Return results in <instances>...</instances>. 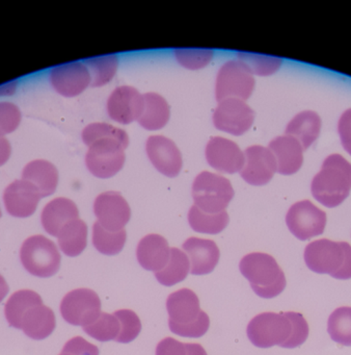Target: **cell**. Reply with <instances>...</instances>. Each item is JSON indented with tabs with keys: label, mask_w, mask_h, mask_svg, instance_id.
Returning a JSON list of instances; mask_svg holds the SVG:
<instances>
[{
	"label": "cell",
	"mask_w": 351,
	"mask_h": 355,
	"mask_svg": "<svg viewBox=\"0 0 351 355\" xmlns=\"http://www.w3.org/2000/svg\"><path fill=\"white\" fill-rule=\"evenodd\" d=\"M247 336L258 348H296L309 336V325L301 313H262L251 319L247 325Z\"/></svg>",
	"instance_id": "cell-1"
},
{
	"label": "cell",
	"mask_w": 351,
	"mask_h": 355,
	"mask_svg": "<svg viewBox=\"0 0 351 355\" xmlns=\"http://www.w3.org/2000/svg\"><path fill=\"white\" fill-rule=\"evenodd\" d=\"M166 309L168 327L177 336L197 338L209 329V317L199 307L197 294L189 288L172 293L166 300Z\"/></svg>",
	"instance_id": "cell-2"
},
{
	"label": "cell",
	"mask_w": 351,
	"mask_h": 355,
	"mask_svg": "<svg viewBox=\"0 0 351 355\" xmlns=\"http://www.w3.org/2000/svg\"><path fill=\"white\" fill-rule=\"evenodd\" d=\"M351 190V164L340 155H332L323 162L311 184L312 195L326 207H336L348 197Z\"/></svg>",
	"instance_id": "cell-3"
},
{
	"label": "cell",
	"mask_w": 351,
	"mask_h": 355,
	"mask_svg": "<svg viewBox=\"0 0 351 355\" xmlns=\"http://www.w3.org/2000/svg\"><path fill=\"white\" fill-rule=\"evenodd\" d=\"M305 263L311 271L336 279H351V246L327 239L314 241L305 249Z\"/></svg>",
	"instance_id": "cell-4"
},
{
	"label": "cell",
	"mask_w": 351,
	"mask_h": 355,
	"mask_svg": "<svg viewBox=\"0 0 351 355\" xmlns=\"http://www.w3.org/2000/svg\"><path fill=\"white\" fill-rule=\"evenodd\" d=\"M241 274L249 280L253 292L261 298L271 299L286 288V276L276 259L267 253L245 255L239 265Z\"/></svg>",
	"instance_id": "cell-5"
},
{
	"label": "cell",
	"mask_w": 351,
	"mask_h": 355,
	"mask_svg": "<svg viewBox=\"0 0 351 355\" xmlns=\"http://www.w3.org/2000/svg\"><path fill=\"white\" fill-rule=\"evenodd\" d=\"M129 140L118 137H104L89 145L85 155V165L96 178H109L124 167L125 149Z\"/></svg>",
	"instance_id": "cell-6"
},
{
	"label": "cell",
	"mask_w": 351,
	"mask_h": 355,
	"mask_svg": "<svg viewBox=\"0 0 351 355\" xmlns=\"http://www.w3.org/2000/svg\"><path fill=\"white\" fill-rule=\"evenodd\" d=\"M20 261L31 275L47 278L57 273L62 257L51 240L42 234H35L23 242L20 248Z\"/></svg>",
	"instance_id": "cell-7"
},
{
	"label": "cell",
	"mask_w": 351,
	"mask_h": 355,
	"mask_svg": "<svg viewBox=\"0 0 351 355\" xmlns=\"http://www.w3.org/2000/svg\"><path fill=\"white\" fill-rule=\"evenodd\" d=\"M195 205L204 213H222L234 197V190L228 178L204 171L192 184Z\"/></svg>",
	"instance_id": "cell-8"
},
{
	"label": "cell",
	"mask_w": 351,
	"mask_h": 355,
	"mask_svg": "<svg viewBox=\"0 0 351 355\" xmlns=\"http://www.w3.org/2000/svg\"><path fill=\"white\" fill-rule=\"evenodd\" d=\"M60 315L66 323L74 326L91 325L99 318L101 300L97 293L89 288H76L62 298Z\"/></svg>",
	"instance_id": "cell-9"
},
{
	"label": "cell",
	"mask_w": 351,
	"mask_h": 355,
	"mask_svg": "<svg viewBox=\"0 0 351 355\" xmlns=\"http://www.w3.org/2000/svg\"><path fill=\"white\" fill-rule=\"evenodd\" d=\"M255 84V78L240 62H226L216 76V99L219 103L228 98L246 101L251 97Z\"/></svg>",
	"instance_id": "cell-10"
},
{
	"label": "cell",
	"mask_w": 351,
	"mask_h": 355,
	"mask_svg": "<svg viewBox=\"0 0 351 355\" xmlns=\"http://www.w3.org/2000/svg\"><path fill=\"white\" fill-rule=\"evenodd\" d=\"M286 223L293 236L307 241L323 234L326 214L309 200L299 201L289 209Z\"/></svg>",
	"instance_id": "cell-11"
},
{
	"label": "cell",
	"mask_w": 351,
	"mask_h": 355,
	"mask_svg": "<svg viewBox=\"0 0 351 355\" xmlns=\"http://www.w3.org/2000/svg\"><path fill=\"white\" fill-rule=\"evenodd\" d=\"M255 112L241 99L228 98L220 101L213 114V123L217 130L233 136L245 134L253 125Z\"/></svg>",
	"instance_id": "cell-12"
},
{
	"label": "cell",
	"mask_w": 351,
	"mask_h": 355,
	"mask_svg": "<svg viewBox=\"0 0 351 355\" xmlns=\"http://www.w3.org/2000/svg\"><path fill=\"white\" fill-rule=\"evenodd\" d=\"M93 213L98 223L108 232L124 230L131 217V209L124 197L118 192H104L93 202Z\"/></svg>",
	"instance_id": "cell-13"
},
{
	"label": "cell",
	"mask_w": 351,
	"mask_h": 355,
	"mask_svg": "<svg viewBox=\"0 0 351 355\" xmlns=\"http://www.w3.org/2000/svg\"><path fill=\"white\" fill-rule=\"evenodd\" d=\"M276 172V161L269 148L253 145L244 153V166L240 171L241 178L251 186L268 184Z\"/></svg>",
	"instance_id": "cell-14"
},
{
	"label": "cell",
	"mask_w": 351,
	"mask_h": 355,
	"mask_svg": "<svg viewBox=\"0 0 351 355\" xmlns=\"http://www.w3.org/2000/svg\"><path fill=\"white\" fill-rule=\"evenodd\" d=\"M50 83L58 94L75 97L91 85V76L84 64L73 62L52 68Z\"/></svg>",
	"instance_id": "cell-15"
},
{
	"label": "cell",
	"mask_w": 351,
	"mask_h": 355,
	"mask_svg": "<svg viewBox=\"0 0 351 355\" xmlns=\"http://www.w3.org/2000/svg\"><path fill=\"white\" fill-rule=\"evenodd\" d=\"M147 157L154 167L168 178H176L182 169L181 151L170 139L163 136H152L145 144Z\"/></svg>",
	"instance_id": "cell-16"
},
{
	"label": "cell",
	"mask_w": 351,
	"mask_h": 355,
	"mask_svg": "<svg viewBox=\"0 0 351 355\" xmlns=\"http://www.w3.org/2000/svg\"><path fill=\"white\" fill-rule=\"evenodd\" d=\"M143 111V96L137 89L122 86L114 89L107 101L110 119L120 124L138 120Z\"/></svg>",
	"instance_id": "cell-17"
},
{
	"label": "cell",
	"mask_w": 351,
	"mask_h": 355,
	"mask_svg": "<svg viewBox=\"0 0 351 355\" xmlns=\"http://www.w3.org/2000/svg\"><path fill=\"white\" fill-rule=\"evenodd\" d=\"M206 159L213 169L226 173H236L244 166V153L228 139L213 137L206 146Z\"/></svg>",
	"instance_id": "cell-18"
},
{
	"label": "cell",
	"mask_w": 351,
	"mask_h": 355,
	"mask_svg": "<svg viewBox=\"0 0 351 355\" xmlns=\"http://www.w3.org/2000/svg\"><path fill=\"white\" fill-rule=\"evenodd\" d=\"M41 198L39 191L24 180H15L3 192L6 211L16 218H28L33 215Z\"/></svg>",
	"instance_id": "cell-19"
},
{
	"label": "cell",
	"mask_w": 351,
	"mask_h": 355,
	"mask_svg": "<svg viewBox=\"0 0 351 355\" xmlns=\"http://www.w3.org/2000/svg\"><path fill=\"white\" fill-rule=\"evenodd\" d=\"M182 247L189 257L192 275H206L215 269L220 257L215 242L192 236L187 239Z\"/></svg>",
	"instance_id": "cell-20"
},
{
	"label": "cell",
	"mask_w": 351,
	"mask_h": 355,
	"mask_svg": "<svg viewBox=\"0 0 351 355\" xmlns=\"http://www.w3.org/2000/svg\"><path fill=\"white\" fill-rule=\"evenodd\" d=\"M139 265L154 273L161 271L168 265L170 257V248L168 241L159 234H152L139 241L136 249Z\"/></svg>",
	"instance_id": "cell-21"
},
{
	"label": "cell",
	"mask_w": 351,
	"mask_h": 355,
	"mask_svg": "<svg viewBox=\"0 0 351 355\" xmlns=\"http://www.w3.org/2000/svg\"><path fill=\"white\" fill-rule=\"evenodd\" d=\"M269 150L276 157V171L282 175L296 173L303 162L300 143L290 136L278 137L269 143Z\"/></svg>",
	"instance_id": "cell-22"
},
{
	"label": "cell",
	"mask_w": 351,
	"mask_h": 355,
	"mask_svg": "<svg viewBox=\"0 0 351 355\" xmlns=\"http://www.w3.org/2000/svg\"><path fill=\"white\" fill-rule=\"evenodd\" d=\"M78 217L77 205L71 199L58 197L44 207L41 214V223L48 234L57 236L66 223L78 219Z\"/></svg>",
	"instance_id": "cell-23"
},
{
	"label": "cell",
	"mask_w": 351,
	"mask_h": 355,
	"mask_svg": "<svg viewBox=\"0 0 351 355\" xmlns=\"http://www.w3.org/2000/svg\"><path fill=\"white\" fill-rule=\"evenodd\" d=\"M53 311L44 304L30 307L21 319L20 329L33 340H44L55 329Z\"/></svg>",
	"instance_id": "cell-24"
},
{
	"label": "cell",
	"mask_w": 351,
	"mask_h": 355,
	"mask_svg": "<svg viewBox=\"0 0 351 355\" xmlns=\"http://www.w3.org/2000/svg\"><path fill=\"white\" fill-rule=\"evenodd\" d=\"M22 180L33 184L43 198L55 192L58 184L57 169L45 159H35L25 166Z\"/></svg>",
	"instance_id": "cell-25"
},
{
	"label": "cell",
	"mask_w": 351,
	"mask_h": 355,
	"mask_svg": "<svg viewBox=\"0 0 351 355\" xmlns=\"http://www.w3.org/2000/svg\"><path fill=\"white\" fill-rule=\"evenodd\" d=\"M321 119L315 112L305 111L297 114L286 128V136L296 139L303 150L309 148L320 135Z\"/></svg>",
	"instance_id": "cell-26"
},
{
	"label": "cell",
	"mask_w": 351,
	"mask_h": 355,
	"mask_svg": "<svg viewBox=\"0 0 351 355\" xmlns=\"http://www.w3.org/2000/svg\"><path fill=\"white\" fill-rule=\"evenodd\" d=\"M170 115V105L163 97L147 93L143 95V114L137 121L145 130H158L168 124Z\"/></svg>",
	"instance_id": "cell-27"
},
{
	"label": "cell",
	"mask_w": 351,
	"mask_h": 355,
	"mask_svg": "<svg viewBox=\"0 0 351 355\" xmlns=\"http://www.w3.org/2000/svg\"><path fill=\"white\" fill-rule=\"evenodd\" d=\"M58 246L66 257L80 255L87 248V225L81 219H75L66 223L57 236Z\"/></svg>",
	"instance_id": "cell-28"
},
{
	"label": "cell",
	"mask_w": 351,
	"mask_h": 355,
	"mask_svg": "<svg viewBox=\"0 0 351 355\" xmlns=\"http://www.w3.org/2000/svg\"><path fill=\"white\" fill-rule=\"evenodd\" d=\"M43 304L41 296L35 291L20 290L15 292L6 301L4 315L8 325L20 329L23 315L35 305Z\"/></svg>",
	"instance_id": "cell-29"
},
{
	"label": "cell",
	"mask_w": 351,
	"mask_h": 355,
	"mask_svg": "<svg viewBox=\"0 0 351 355\" xmlns=\"http://www.w3.org/2000/svg\"><path fill=\"white\" fill-rule=\"evenodd\" d=\"M188 257L178 248H170V257L163 270L155 273L156 279L160 284L172 286L183 282L190 272Z\"/></svg>",
	"instance_id": "cell-30"
},
{
	"label": "cell",
	"mask_w": 351,
	"mask_h": 355,
	"mask_svg": "<svg viewBox=\"0 0 351 355\" xmlns=\"http://www.w3.org/2000/svg\"><path fill=\"white\" fill-rule=\"evenodd\" d=\"M230 218L226 211L217 214L204 213L192 205L189 209L188 222L195 232L201 234H217L228 226Z\"/></svg>",
	"instance_id": "cell-31"
},
{
	"label": "cell",
	"mask_w": 351,
	"mask_h": 355,
	"mask_svg": "<svg viewBox=\"0 0 351 355\" xmlns=\"http://www.w3.org/2000/svg\"><path fill=\"white\" fill-rule=\"evenodd\" d=\"M83 64L91 76V86L102 87L111 82L116 76L118 60L116 55H101L85 60Z\"/></svg>",
	"instance_id": "cell-32"
},
{
	"label": "cell",
	"mask_w": 351,
	"mask_h": 355,
	"mask_svg": "<svg viewBox=\"0 0 351 355\" xmlns=\"http://www.w3.org/2000/svg\"><path fill=\"white\" fill-rule=\"evenodd\" d=\"M127 234L124 230L112 232L104 230L98 222L93 225V247L104 255H116L124 248Z\"/></svg>",
	"instance_id": "cell-33"
},
{
	"label": "cell",
	"mask_w": 351,
	"mask_h": 355,
	"mask_svg": "<svg viewBox=\"0 0 351 355\" xmlns=\"http://www.w3.org/2000/svg\"><path fill=\"white\" fill-rule=\"evenodd\" d=\"M327 331L334 342L351 346V307L342 306L328 318Z\"/></svg>",
	"instance_id": "cell-34"
},
{
	"label": "cell",
	"mask_w": 351,
	"mask_h": 355,
	"mask_svg": "<svg viewBox=\"0 0 351 355\" xmlns=\"http://www.w3.org/2000/svg\"><path fill=\"white\" fill-rule=\"evenodd\" d=\"M237 58L251 76L253 74L259 76H271L280 69L282 64V60L280 58L253 53H238Z\"/></svg>",
	"instance_id": "cell-35"
},
{
	"label": "cell",
	"mask_w": 351,
	"mask_h": 355,
	"mask_svg": "<svg viewBox=\"0 0 351 355\" xmlns=\"http://www.w3.org/2000/svg\"><path fill=\"white\" fill-rule=\"evenodd\" d=\"M83 331L99 342L116 340L120 336V324L116 315L101 313L93 323L83 327Z\"/></svg>",
	"instance_id": "cell-36"
},
{
	"label": "cell",
	"mask_w": 351,
	"mask_h": 355,
	"mask_svg": "<svg viewBox=\"0 0 351 355\" xmlns=\"http://www.w3.org/2000/svg\"><path fill=\"white\" fill-rule=\"evenodd\" d=\"M114 315L118 318L120 324V336L114 342L128 344L132 342L141 334V323L138 315L131 309H120L114 311Z\"/></svg>",
	"instance_id": "cell-37"
},
{
	"label": "cell",
	"mask_w": 351,
	"mask_h": 355,
	"mask_svg": "<svg viewBox=\"0 0 351 355\" xmlns=\"http://www.w3.org/2000/svg\"><path fill=\"white\" fill-rule=\"evenodd\" d=\"M177 61L190 70L201 69L211 62L213 51L211 49H177L174 51Z\"/></svg>",
	"instance_id": "cell-38"
},
{
	"label": "cell",
	"mask_w": 351,
	"mask_h": 355,
	"mask_svg": "<svg viewBox=\"0 0 351 355\" xmlns=\"http://www.w3.org/2000/svg\"><path fill=\"white\" fill-rule=\"evenodd\" d=\"M156 355H207V352L197 343H181L172 338H165L158 343Z\"/></svg>",
	"instance_id": "cell-39"
},
{
	"label": "cell",
	"mask_w": 351,
	"mask_h": 355,
	"mask_svg": "<svg viewBox=\"0 0 351 355\" xmlns=\"http://www.w3.org/2000/svg\"><path fill=\"white\" fill-rule=\"evenodd\" d=\"M104 137H118L129 140L128 135L124 130L107 123H91L82 130V141L87 146Z\"/></svg>",
	"instance_id": "cell-40"
},
{
	"label": "cell",
	"mask_w": 351,
	"mask_h": 355,
	"mask_svg": "<svg viewBox=\"0 0 351 355\" xmlns=\"http://www.w3.org/2000/svg\"><path fill=\"white\" fill-rule=\"evenodd\" d=\"M21 112L16 105L0 101V136L14 132L20 125Z\"/></svg>",
	"instance_id": "cell-41"
},
{
	"label": "cell",
	"mask_w": 351,
	"mask_h": 355,
	"mask_svg": "<svg viewBox=\"0 0 351 355\" xmlns=\"http://www.w3.org/2000/svg\"><path fill=\"white\" fill-rule=\"evenodd\" d=\"M62 352L73 355H99V349L81 336H75L64 344Z\"/></svg>",
	"instance_id": "cell-42"
},
{
	"label": "cell",
	"mask_w": 351,
	"mask_h": 355,
	"mask_svg": "<svg viewBox=\"0 0 351 355\" xmlns=\"http://www.w3.org/2000/svg\"><path fill=\"white\" fill-rule=\"evenodd\" d=\"M338 130L343 147L351 155V109L347 110L341 116Z\"/></svg>",
	"instance_id": "cell-43"
},
{
	"label": "cell",
	"mask_w": 351,
	"mask_h": 355,
	"mask_svg": "<svg viewBox=\"0 0 351 355\" xmlns=\"http://www.w3.org/2000/svg\"><path fill=\"white\" fill-rule=\"evenodd\" d=\"M10 153H12V146L8 139L0 136V166L4 165L8 161Z\"/></svg>",
	"instance_id": "cell-44"
},
{
	"label": "cell",
	"mask_w": 351,
	"mask_h": 355,
	"mask_svg": "<svg viewBox=\"0 0 351 355\" xmlns=\"http://www.w3.org/2000/svg\"><path fill=\"white\" fill-rule=\"evenodd\" d=\"M8 291H10V288H8V282H6L3 276L0 274V303L6 298V295L8 294Z\"/></svg>",
	"instance_id": "cell-45"
},
{
	"label": "cell",
	"mask_w": 351,
	"mask_h": 355,
	"mask_svg": "<svg viewBox=\"0 0 351 355\" xmlns=\"http://www.w3.org/2000/svg\"><path fill=\"white\" fill-rule=\"evenodd\" d=\"M16 86V82L8 83V84L3 85V86L0 87V95L12 94V93H14Z\"/></svg>",
	"instance_id": "cell-46"
},
{
	"label": "cell",
	"mask_w": 351,
	"mask_h": 355,
	"mask_svg": "<svg viewBox=\"0 0 351 355\" xmlns=\"http://www.w3.org/2000/svg\"><path fill=\"white\" fill-rule=\"evenodd\" d=\"M60 355H73V354H71V353H68V352H62V353H60Z\"/></svg>",
	"instance_id": "cell-47"
},
{
	"label": "cell",
	"mask_w": 351,
	"mask_h": 355,
	"mask_svg": "<svg viewBox=\"0 0 351 355\" xmlns=\"http://www.w3.org/2000/svg\"><path fill=\"white\" fill-rule=\"evenodd\" d=\"M0 218H1V209H0Z\"/></svg>",
	"instance_id": "cell-48"
}]
</instances>
